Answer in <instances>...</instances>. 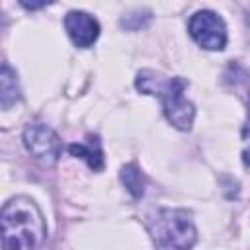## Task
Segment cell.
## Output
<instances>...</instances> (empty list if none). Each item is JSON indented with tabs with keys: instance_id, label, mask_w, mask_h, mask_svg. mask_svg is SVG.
Masks as SVG:
<instances>
[{
	"instance_id": "3957f363",
	"label": "cell",
	"mask_w": 250,
	"mask_h": 250,
	"mask_svg": "<svg viewBox=\"0 0 250 250\" xmlns=\"http://www.w3.org/2000/svg\"><path fill=\"white\" fill-rule=\"evenodd\" d=\"M154 240L166 250H189L195 244V227L184 209H160L148 221Z\"/></svg>"
},
{
	"instance_id": "52a82bcc",
	"label": "cell",
	"mask_w": 250,
	"mask_h": 250,
	"mask_svg": "<svg viewBox=\"0 0 250 250\" xmlns=\"http://www.w3.org/2000/svg\"><path fill=\"white\" fill-rule=\"evenodd\" d=\"M68 152L76 158H84L88 162V166L96 172H100L104 168V154H102V146H100V139L96 135H88L84 143H74L68 146Z\"/></svg>"
},
{
	"instance_id": "ba28073f",
	"label": "cell",
	"mask_w": 250,
	"mask_h": 250,
	"mask_svg": "<svg viewBox=\"0 0 250 250\" xmlns=\"http://www.w3.org/2000/svg\"><path fill=\"white\" fill-rule=\"evenodd\" d=\"M20 86L16 80V72L10 68V64H2V74H0V105L2 109H10L18 100H20Z\"/></svg>"
},
{
	"instance_id": "8fae6325",
	"label": "cell",
	"mask_w": 250,
	"mask_h": 250,
	"mask_svg": "<svg viewBox=\"0 0 250 250\" xmlns=\"http://www.w3.org/2000/svg\"><path fill=\"white\" fill-rule=\"evenodd\" d=\"M248 117H250V102H248Z\"/></svg>"
},
{
	"instance_id": "5b68a950",
	"label": "cell",
	"mask_w": 250,
	"mask_h": 250,
	"mask_svg": "<svg viewBox=\"0 0 250 250\" xmlns=\"http://www.w3.org/2000/svg\"><path fill=\"white\" fill-rule=\"evenodd\" d=\"M23 145L33 158H37L45 164H55L62 150V143H61L59 135L43 123H33V125L25 127Z\"/></svg>"
},
{
	"instance_id": "7a4b0ae2",
	"label": "cell",
	"mask_w": 250,
	"mask_h": 250,
	"mask_svg": "<svg viewBox=\"0 0 250 250\" xmlns=\"http://www.w3.org/2000/svg\"><path fill=\"white\" fill-rule=\"evenodd\" d=\"M186 86H188L186 78L180 76L166 78L154 70H143L137 76V90H141L143 94L158 96L162 100V107L168 121L180 131H188L195 115L193 104L184 98Z\"/></svg>"
},
{
	"instance_id": "8992f818",
	"label": "cell",
	"mask_w": 250,
	"mask_h": 250,
	"mask_svg": "<svg viewBox=\"0 0 250 250\" xmlns=\"http://www.w3.org/2000/svg\"><path fill=\"white\" fill-rule=\"evenodd\" d=\"M64 29H66L68 37L72 39V43L80 49L94 45L100 35V23L96 21V18H92L90 14L80 12V10H72L66 14Z\"/></svg>"
},
{
	"instance_id": "6da1fadb",
	"label": "cell",
	"mask_w": 250,
	"mask_h": 250,
	"mask_svg": "<svg viewBox=\"0 0 250 250\" xmlns=\"http://www.w3.org/2000/svg\"><path fill=\"white\" fill-rule=\"evenodd\" d=\"M47 234L45 219L27 197H14L2 209V248L37 250Z\"/></svg>"
},
{
	"instance_id": "277c9868",
	"label": "cell",
	"mask_w": 250,
	"mask_h": 250,
	"mask_svg": "<svg viewBox=\"0 0 250 250\" xmlns=\"http://www.w3.org/2000/svg\"><path fill=\"white\" fill-rule=\"evenodd\" d=\"M189 35L197 45L209 51H221L227 45V27L225 21L211 10L195 12L188 23Z\"/></svg>"
},
{
	"instance_id": "9c48e42d",
	"label": "cell",
	"mask_w": 250,
	"mask_h": 250,
	"mask_svg": "<svg viewBox=\"0 0 250 250\" xmlns=\"http://www.w3.org/2000/svg\"><path fill=\"white\" fill-rule=\"evenodd\" d=\"M121 180L125 184V188L131 191L133 197H141L145 193V178L141 174V170L137 168V164H127L121 168Z\"/></svg>"
},
{
	"instance_id": "30bf717a",
	"label": "cell",
	"mask_w": 250,
	"mask_h": 250,
	"mask_svg": "<svg viewBox=\"0 0 250 250\" xmlns=\"http://www.w3.org/2000/svg\"><path fill=\"white\" fill-rule=\"evenodd\" d=\"M242 139H244V150H242V160L246 166H250V117L248 123L242 129Z\"/></svg>"
}]
</instances>
